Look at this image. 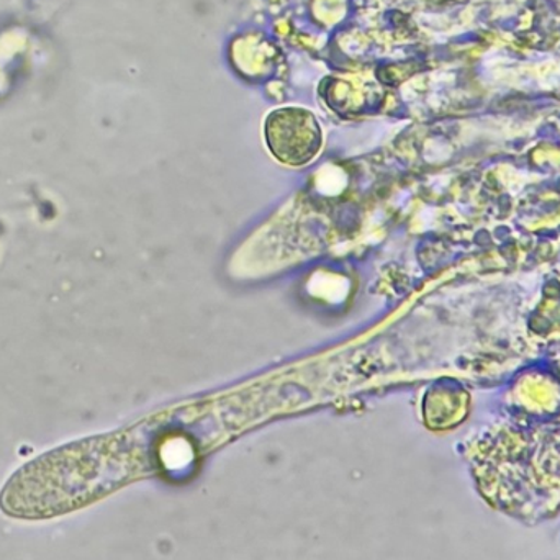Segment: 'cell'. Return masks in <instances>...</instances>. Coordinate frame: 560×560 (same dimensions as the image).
<instances>
[{
    "label": "cell",
    "mask_w": 560,
    "mask_h": 560,
    "mask_svg": "<svg viewBox=\"0 0 560 560\" xmlns=\"http://www.w3.org/2000/svg\"><path fill=\"white\" fill-rule=\"evenodd\" d=\"M266 141L280 163L305 166L322 150V130L306 112L282 110L266 124Z\"/></svg>",
    "instance_id": "cell-1"
}]
</instances>
